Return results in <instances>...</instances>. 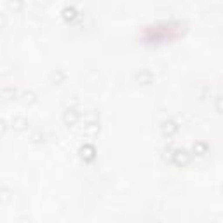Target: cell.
Wrapping results in <instances>:
<instances>
[{
  "instance_id": "obj_1",
  "label": "cell",
  "mask_w": 223,
  "mask_h": 223,
  "mask_svg": "<svg viewBox=\"0 0 223 223\" xmlns=\"http://www.w3.org/2000/svg\"><path fill=\"white\" fill-rule=\"evenodd\" d=\"M188 160V157L185 155V152H176V162H181V164H185Z\"/></svg>"
}]
</instances>
